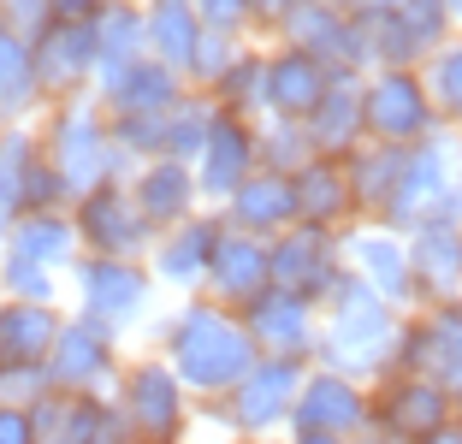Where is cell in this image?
<instances>
[{
    "instance_id": "5b68a950",
    "label": "cell",
    "mask_w": 462,
    "mask_h": 444,
    "mask_svg": "<svg viewBox=\"0 0 462 444\" xmlns=\"http://www.w3.org/2000/svg\"><path fill=\"white\" fill-rule=\"evenodd\" d=\"M362 125L374 143H403V148L433 136L439 113L421 83V66H374V78H362Z\"/></svg>"
},
{
    "instance_id": "8992f818",
    "label": "cell",
    "mask_w": 462,
    "mask_h": 444,
    "mask_svg": "<svg viewBox=\"0 0 462 444\" xmlns=\"http://www.w3.org/2000/svg\"><path fill=\"white\" fill-rule=\"evenodd\" d=\"M71 226H78V243L89 255H125V261H136L154 237V226L143 219L136 196L119 178H101L96 190L71 196Z\"/></svg>"
},
{
    "instance_id": "c3c4849f",
    "label": "cell",
    "mask_w": 462,
    "mask_h": 444,
    "mask_svg": "<svg viewBox=\"0 0 462 444\" xmlns=\"http://www.w3.org/2000/svg\"><path fill=\"white\" fill-rule=\"evenodd\" d=\"M297 444H344L338 432H309V427H297Z\"/></svg>"
},
{
    "instance_id": "7c38bea8",
    "label": "cell",
    "mask_w": 462,
    "mask_h": 444,
    "mask_svg": "<svg viewBox=\"0 0 462 444\" xmlns=\"http://www.w3.org/2000/svg\"><path fill=\"white\" fill-rule=\"evenodd\" d=\"M255 166H261V136L249 131V113L214 107L208 136H202V148H196V166H190V172H196V190L226 202L231 190L255 172Z\"/></svg>"
},
{
    "instance_id": "603a6c76",
    "label": "cell",
    "mask_w": 462,
    "mask_h": 444,
    "mask_svg": "<svg viewBox=\"0 0 462 444\" xmlns=\"http://www.w3.org/2000/svg\"><path fill=\"white\" fill-rule=\"evenodd\" d=\"M302 125H309L314 154H350L367 136V125H362V71H332V83L320 89V101H314V113Z\"/></svg>"
},
{
    "instance_id": "4fadbf2b",
    "label": "cell",
    "mask_w": 462,
    "mask_h": 444,
    "mask_svg": "<svg viewBox=\"0 0 462 444\" xmlns=\"http://www.w3.org/2000/svg\"><path fill=\"white\" fill-rule=\"evenodd\" d=\"M119 374V344H113V326L83 314V320L60 326L54 350H48V385L54 391H101V379Z\"/></svg>"
},
{
    "instance_id": "7a4b0ae2",
    "label": "cell",
    "mask_w": 462,
    "mask_h": 444,
    "mask_svg": "<svg viewBox=\"0 0 462 444\" xmlns=\"http://www.w3.org/2000/svg\"><path fill=\"white\" fill-rule=\"evenodd\" d=\"M327 332L314 350L327 356L338 374H374V367H392L397 356V309L385 302L362 273H338V284L327 291Z\"/></svg>"
},
{
    "instance_id": "2e32d148",
    "label": "cell",
    "mask_w": 462,
    "mask_h": 444,
    "mask_svg": "<svg viewBox=\"0 0 462 444\" xmlns=\"http://www.w3.org/2000/svg\"><path fill=\"white\" fill-rule=\"evenodd\" d=\"M291 421L309 427V432H338V439H356V432H367V391L356 385V374H338V367L302 374L297 403H291Z\"/></svg>"
},
{
    "instance_id": "9c48e42d",
    "label": "cell",
    "mask_w": 462,
    "mask_h": 444,
    "mask_svg": "<svg viewBox=\"0 0 462 444\" xmlns=\"http://www.w3.org/2000/svg\"><path fill=\"white\" fill-rule=\"evenodd\" d=\"M392 374H415V379H433L445 391H462V296L427 302L421 320H409L397 332Z\"/></svg>"
},
{
    "instance_id": "f546056e",
    "label": "cell",
    "mask_w": 462,
    "mask_h": 444,
    "mask_svg": "<svg viewBox=\"0 0 462 444\" xmlns=\"http://www.w3.org/2000/svg\"><path fill=\"white\" fill-rule=\"evenodd\" d=\"M166 231H172V237L154 243V273H161V279H178V284H202L214 237H219V219H178V226H166Z\"/></svg>"
},
{
    "instance_id": "4316f807",
    "label": "cell",
    "mask_w": 462,
    "mask_h": 444,
    "mask_svg": "<svg viewBox=\"0 0 462 444\" xmlns=\"http://www.w3.org/2000/svg\"><path fill=\"white\" fill-rule=\"evenodd\" d=\"M291 184H297V214L309 226L338 231L356 214V190H350V172H344V154H314L302 172H291Z\"/></svg>"
},
{
    "instance_id": "5bb4252c",
    "label": "cell",
    "mask_w": 462,
    "mask_h": 444,
    "mask_svg": "<svg viewBox=\"0 0 462 444\" xmlns=\"http://www.w3.org/2000/svg\"><path fill=\"white\" fill-rule=\"evenodd\" d=\"M297 385H302V367L291 356H255V367L226 391L237 432H273L279 421H291Z\"/></svg>"
},
{
    "instance_id": "8fae6325",
    "label": "cell",
    "mask_w": 462,
    "mask_h": 444,
    "mask_svg": "<svg viewBox=\"0 0 462 444\" xmlns=\"http://www.w3.org/2000/svg\"><path fill=\"white\" fill-rule=\"evenodd\" d=\"M273 36L291 42V48H302V54H314L320 66H332V71H367L362 30H356V18L344 13L338 0H297Z\"/></svg>"
},
{
    "instance_id": "8d00e7d4",
    "label": "cell",
    "mask_w": 462,
    "mask_h": 444,
    "mask_svg": "<svg viewBox=\"0 0 462 444\" xmlns=\"http://www.w3.org/2000/svg\"><path fill=\"white\" fill-rule=\"evenodd\" d=\"M397 24L409 30V42H415V54H421V60L457 36V18H450L445 0H403V6H397Z\"/></svg>"
},
{
    "instance_id": "f6af8a7d",
    "label": "cell",
    "mask_w": 462,
    "mask_h": 444,
    "mask_svg": "<svg viewBox=\"0 0 462 444\" xmlns=\"http://www.w3.org/2000/svg\"><path fill=\"white\" fill-rule=\"evenodd\" d=\"M107 0H48V18H96Z\"/></svg>"
},
{
    "instance_id": "d4e9b609",
    "label": "cell",
    "mask_w": 462,
    "mask_h": 444,
    "mask_svg": "<svg viewBox=\"0 0 462 444\" xmlns=\"http://www.w3.org/2000/svg\"><path fill=\"white\" fill-rule=\"evenodd\" d=\"M184 89H190L184 71L166 66V60H154V54L131 60L113 83H101V95H107V119H125V113H166Z\"/></svg>"
},
{
    "instance_id": "60d3db41",
    "label": "cell",
    "mask_w": 462,
    "mask_h": 444,
    "mask_svg": "<svg viewBox=\"0 0 462 444\" xmlns=\"http://www.w3.org/2000/svg\"><path fill=\"white\" fill-rule=\"evenodd\" d=\"M190 6L208 30H231V36L249 30V0H190Z\"/></svg>"
},
{
    "instance_id": "44dd1931",
    "label": "cell",
    "mask_w": 462,
    "mask_h": 444,
    "mask_svg": "<svg viewBox=\"0 0 462 444\" xmlns=\"http://www.w3.org/2000/svg\"><path fill=\"white\" fill-rule=\"evenodd\" d=\"M226 219L249 237H279L285 226H297V184L291 172H273V166H255L244 184L226 196Z\"/></svg>"
},
{
    "instance_id": "83f0119b",
    "label": "cell",
    "mask_w": 462,
    "mask_h": 444,
    "mask_svg": "<svg viewBox=\"0 0 462 444\" xmlns=\"http://www.w3.org/2000/svg\"><path fill=\"white\" fill-rule=\"evenodd\" d=\"M350 255H356V273H362V279L374 284L392 309L415 302V279H409V237H397L392 226H385V231H362V237L350 243Z\"/></svg>"
},
{
    "instance_id": "30bf717a",
    "label": "cell",
    "mask_w": 462,
    "mask_h": 444,
    "mask_svg": "<svg viewBox=\"0 0 462 444\" xmlns=\"http://www.w3.org/2000/svg\"><path fill=\"white\" fill-rule=\"evenodd\" d=\"M445 421H457V391L433 385V379L392 374L380 385V397H367V427L397 439V444L427 439V432H439Z\"/></svg>"
},
{
    "instance_id": "ba28073f",
    "label": "cell",
    "mask_w": 462,
    "mask_h": 444,
    "mask_svg": "<svg viewBox=\"0 0 462 444\" xmlns=\"http://www.w3.org/2000/svg\"><path fill=\"white\" fill-rule=\"evenodd\" d=\"M30 60H36V89L42 101H71L96 83V18H48L30 36Z\"/></svg>"
},
{
    "instance_id": "f35d334b",
    "label": "cell",
    "mask_w": 462,
    "mask_h": 444,
    "mask_svg": "<svg viewBox=\"0 0 462 444\" xmlns=\"http://www.w3.org/2000/svg\"><path fill=\"white\" fill-rule=\"evenodd\" d=\"M219 101V107H231V113H249V107H261V48H244V54L226 66V78L208 89Z\"/></svg>"
},
{
    "instance_id": "f1b7e54d",
    "label": "cell",
    "mask_w": 462,
    "mask_h": 444,
    "mask_svg": "<svg viewBox=\"0 0 462 444\" xmlns=\"http://www.w3.org/2000/svg\"><path fill=\"white\" fill-rule=\"evenodd\" d=\"M96 89L101 83H113L131 60L149 54V24H143V0H107L96 13Z\"/></svg>"
},
{
    "instance_id": "cb8c5ba5",
    "label": "cell",
    "mask_w": 462,
    "mask_h": 444,
    "mask_svg": "<svg viewBox=\"0 0 462 444\" xmlns=\"http://www.w3.org/2000/svg\"><path fill=\"white\" fill-rule=\"evenodd\" d=\"M409 279L421 302L462 296V231L450 226H415L409 231Z\"/></svg>"
},
{
    "instance_id": "9a60e30c",
    "label": "cell",
    "mask_w": 462,
    "mask_h": 444,
    "mask_svg": "<svg viewBox=\"0 0 462 444\" xmlns=\"http://www.w3.org/2000/svg\"><path fill=\"white\" fill-rule=\"evenodd\" d=\"M450 184V148L439 143V136H421V143L403 148V166H397V184L392 196H385L380 219L392 231H415L427 219V208L439 202V190Z\"/></svg>"
},
{
    "instance_id": "52a82bcc",
    "label": "cell",
    "mask_w": 462,
    "mask_h": 444,
    "mask_svg": "<svg viewBox=\"0 0 462 444\" xmlns=\"http://www.w3.org/2000/svg\"><path fill=\"white\" fill-rule=\"evenodd\" d=\"M267 273H273L279 291L302 296V302H327V291L344 273V249L327 226L297 219V226H285L279 237H267Z\"/></svg>"
},
{
    "instance_id": "7dc6e473",
    "label": "cell",
    "mask_w": 462,
    "mask_h": 444,
    "mask_svg": "<svg viewBox=\"0 0 462 444\" xmlns=\"http://www.w3.org/2000/svg\"><path fill=\"white\" fill-rule=\"evenodd\" d=\"M415 444H462V415H457V421H445L439 432H427V439H415Z\"/></svg>"
},
{
    "instance_id": "ac0fdd59",
    "label": "cell",
    "mask_w": 462,
    "mask_h": 444,
    "mask_svg": "<svg viewBox=\"0 0 462 444\" xmlns=\"http://www.w3.org/2000/svg\"><path fill=\"white\" fill-rule=\"evenodd\" d=\"M202 284L214 291V302H226V309H244V302H255L261 291L273 284L267 273V237H249V231L219 219V237H214V255H208V273Z\"/></svg>"
},
{
    "instance_id": "b9f144b4",
    "label": "cell",
    "mask_w": 462,
    "mask_h": 444,
    "mask_svg": "<svg viewBox=\"0 0 462 444\" xmlns=\"http://www.w3.org/2000/svg\"><path fill=\"white\" fill-rule=\"evenodd\" d=\"M0 18H6V30H18V36H36V30L48 24V0H0Z\"/></svg>"
},
{
    "instance_id": "e575fe53",
    "label": "cell",
    "mask_w": 462,
    "mask_h": 444,
    "mask_svg": "<svg viewBox=\"0 0 462 444\" xmlns=\"http://www.w3.org/2000/svg\"><path fill=\"white\" fill-rule=\"evenodd\" d=\"M208 119H214V107H208V101H190V89H184L172 107H166L161 154H172V161H196V148H202V136H208Z\"/></svg>"
},
{
    "instance_id": "74e56055",
    "label": "cell",
    "mask_w": 462,
    "mask_h": 444,
    "mask_svg": "<svg viewBox=\"0 0 462 444\" xmlns=\"http://www.w3.org/2000/svg\"><path fill=\"white\" fill-rule=\"evenodd\" d=\"M309 161H314L309 125L302 119H273V131L261 136V166H273V172H302Z\"/></svg>"
},
{
    "instance_id": "d6986e66",
    "label": "cell",
    "mask_w": 462,
    "mask_h": 444,
    "mask_svg": "<svg viewBox=\"0 0 462 444\" xmlns=\"http://www.w3.org/2000/svg\"><path fill=\"white\" fill-rule=\"evenodd\" d=\"M327 83H332V66H320L314 54H302L291 42H279L273 54H261V107L273 119H309Z\"/></svg>"
},
{
    "instance_id": "7402d4cb",
    "label": "cell",
    "mask_w": 462,
    "mask_h": 444,
    "mask_svg": "<svg viewBox=\"0 0 462 444\" xmlns=\"http://www.w3.org/2000/svg\"><path fill=\"white\" fill-rule=\"evenodd\" d=\"M54 309L48 302H6L0 309V379H36L48 374V350H54Z\"/></svg>"
},
{
    "instance_id": "1f68e13d",
    "label": "cell",
    "mask_w": 462,
    "mask_h": 444,
    "mask_svg": "<svg viewBox=\"0 0 462 444\" xmlns=\"http://www.w3.org/2000/svg\"><path fill=\"white\" fill-rule=\"evenodd\" d=\"M13 249L30 261H42V267H60V261L78 255V226H71L60 208H24V219L13 226Z\"/></svg>"
},
{
    "instance_id": "ee69618b",
    "label": "cell",
    "mask_w": 462,
    "mask_h": 444,
    "mask_svg": "<svg viewBox=\"0 0 462 444\" xmlns=\"http://www.w3.org/2000/svg\"><path fill=\"white\" fill-rule=\"evenodd\" d=\"M0 444H36L30 409H0Z\"/></svg>"
},
{
    "instance_id": "bcb514c9",
    "label": "cell",
    "mask_w": 462,
    "mask_h": 444,
    "mask_svg": "<svg viewBox=\"0 0 462 444\" xmlns=\"http://www.w3.org/2000/svg\"><path fill=\"white\" fill-rule=\"evenodd\" d=\"M338 6H344L350 18H380V13H397L403 0H338Z\"/></svg>"
},
{
    "instance_id": "7bdbcfd3",
    "label": "cell",
    "mask_w": 462,
    "mask_h": 444,
    "mask_svg": "<svg viewBox=\"0 0 462 444\" xmlns=\"http://www.w3.org/2000/svg\"><path fill=\"white\" fill-rule=\"evenodd\" d=\"M297 6V0H249V30H261V36H273V30L285 24V13Z\"/></svg>"
},
{
    "instance_id": "6da1fadb",
    "label": "cell",
    "mask_w": 462,
    "mask_h": 444,
    "mask_svg": "<svg viewBox=\"0 0 462 444\" xmlns=\"http://www.w3.org/2000/svg\"><path fill=\"white\" fill-rule=\"evenodd\" d=\"M255 356L261 350H255V338H249V326L237 320V309H226L214 296L184 302V314L166 326V367L184 379V391L219 397V391H231L255 367Z\"/></svg>"
},
{
    "instance_id": "484cf974",
    "label": "cell",
    "mask_w": 462,
    "mask_h": 444,
    "mask_svg": "<svg viewBox=\"0 0 462 444\" xmlns=\"http://www.w3.org/2000/svg\"><path fill=\"white\" fill-rule=\"evenodd\" d=\"M131 196H136V208H143V219H149L154 231H166V226H178V219H190V208H196V196H202V190H196L190 161L154 154V161L136 172Z\"/></svg>"
},
{
    "instance_id": "4dcf8cb0",
    "label": "cell",
    "mask_w": 462,
    "mask_h": 444,
    "mask_svg": "<svg viewBox=\"0 0 462 444\" xmlns=\"http://www.w3.org/2000/svg\"><path fill=\"white\" fill-rule=\"evenodd\" d=\"M143 24H149V54L166 66H190L196 36H202V18H196L190 0H143Z\"/></svg>"
},
{
    "instance_id": "836d02e7",
    "label": "cell",
    "mask_w": 462,
    "mask_h": 444,
    "mask_svg": "<svg viewBox=\"0 0 462 444\" xmlns=\"http://www.w3.org/2000/svg\"><path fill=\"white\" fill-rule=\"evenodd\" d=\"M421 83H427V95H433L439 119L462 125V36H450L445 48H433V54L421 60Z\"/></svg>"
},
{
    "instance_id": "f907efd6",
    "label": "cell",
    "mask_w": 462,
    "mask_h": 444,
    "mask_svg": "<svg viewBox=\"0 0 462 444\" xmlns=\"http://www.w3.org/2000/svg\"><path fill=\"white\" fill-rule=\"evenodd\" d=\"M0 30H6V18H0Z\"/></svg>"
},
{
    "instance_id": "681fc988",
    "label": "cell",
    "mask_w": 462,
    "mask_h": 444,
    "mask_svg": "<svg viewBox=\"0 0 462 444\" xmlns=\"http://www.w3.org/2000/svg\"><path fill=\"white\" fill-rule=\"evenodd\" d=\"M445 6H450V18H457V24H462V0H445Z\"/></svg>"
},
{
    "instance_id": "d6a6232c",
    "label": "cell",
    "mask_w": 462,
    "mask_h": 444,
    "mask_svg": "<svg viewBox=\"0 0 462 444\" xmlns=\"http://www.w3.org/2000/svg\"><path fill=\"white\" fill-rule=\"evenodd\" d=\"M36 101H42V89H36L30 36H18V30H0V113H6V119H18V113H30Z\"/></svg>"
},
{
    "instance_id": "277c9868",
    "label": "cell",
    "mask_w": 462,
    "mask_h": 444,
    "mask_svg": "<svg viewBox=\"0 0 462 444\" xmlns=\"http://www.w3.org/2000/svg\"><path fill=\"white\" fill-rule=\"evenodd\" d=\"M119 427L131 444H184V432H190L184 379L166 362L125 367L119 374Z\"/></svg>"
},
{
    "instance_id": "d590c367",
    "label": "cell",
    "mask_w": 462,
    "mask_h": 444,
    "mask_svg": "<svg viewBox=\"0 0 462 444\" xmlns=\"http://www.w3.org/2000/svg\"><path fill=\"white\" fill-rule=\"evenodd\" d=\"M244 48H249L244 36H231V30H208V24H202V36H196V54H190V66H184V83H196V89L208 95L219 78H226L231 60L244 54Z\"/></svg>"
},
{
    "instance_id": "3957f363",
    "label": "cell",
    "mask_w": 462,
    "mask_h": 444,
    "mask_svg": "<svg viewBox=\"0 0 462 444\" xmlns=\"http://www.w3.org/2000/svg\"><path fill=\"white\" fill-rule=\"evenodd\" d=\"M48 166L60 172L66 196H83V190H96L101 178H113V161H119V143H113V125L101 107H89L83 95L60 101L54 125H48Z\"/></svg>"
},
{
    "instance_id": "ab89813d",
    "label": "cell",
    "mask_w": 462,
    "mask_h": 444,
    "mask_svg": "<svg viewBox=\"0 0 462 444\" xmlns=\"http://www.w3.org/2000/svg\"><path fill=\"white\" fill-rule=\"evenodd\" d=\"M0 284H13V296H24V302H48L54 296V284H48V267L30 255H6V267H0Z\"/></svg>"
},
{
    "instance_id": "e0dca14e",
    "label": "cell",
    "mask_w": 462,
    "mask_h": 444,
    "mask_svg": "<svg viewBox=\"0 0 462 444\" xmlns=\"http://www.w3.org/2000/svg\"><path fill=\"white\" fill-rule=\"evenodd\" d=\"M237 314H244V326H249L261 356H291V362H302V356L320 344V332H314V302L279 291V284H267V291H261L255 302H244Z\"/></svg>"
},
{
    "instance_id": "ffe728a7",
    "label": "cell",
    "mask_w": 462,
    "mask_h": 444,
    "mask_svg": "<svg viewBox=\"0 0 462 444\" xmlns=\"http://www.w3.org/2000/svg\"><path fill=\"white\" fill-rule=\"evenodd\" d=\"M78 291H83V314H96L107 326H125L149 309V273L125 255H89L78 261Z\"/></svg>"
}]
</instances>
